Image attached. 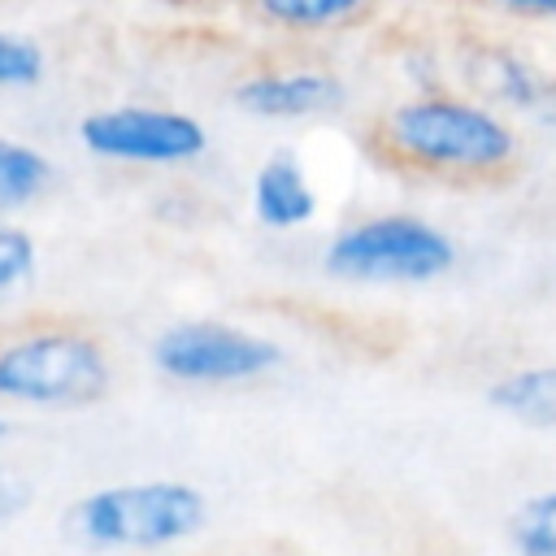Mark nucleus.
Segmentation results:
<instances>
[{
  "label": "nucleus",
  "instance_id": "nucleus-15",
  "mask_svg": "<svg viewBox=\"0 0 556 556\" xmlns=\"http://www.w3.org/2000/svg\"><path fill=\"white\" fill-rule=\"evenodd\" d=\"M39 274V243L26 226L0 222V304L17 291H26Z\"/></svg>",
  "mask_w": 556,
  "mask_h": 556
},
{
  "label": "nucleus",
  "instance_id": "nucleus-4",
  "mask_svg": "<svg viewBox=\"0 0 556 556\" xmlns=\"http://www.w3.org/2000/svg\"><path fill=\"white\" fill-rule=\"evenodd\" d=\"M456 265V243L426 217L378 213L343 226L326 252L321 269L339 282H434Z\"/></svg>",
  "mask_w": 556,
  "mask_h": 556
},
{
  "label": "nucleus",
  "instance_id": "nucleus-16",
  "mask_svg": "<svg viewBox=\"0 0 556 556\" xmlns=\"http://www.w3.org/2000/svg\"><path fill=\"white\" fill-rule=\"evenodd\" d=\"M30 500H35L30 478H26L22 469H13L9 460H0V530L13 526V521L30 508Z\"/></svg>",
  "mask_w": 556,
  "mask_h": 556
},
{
  "label": "nucleus",
  "instance_id": "nucleus-7",
  "mask_svg": "<svg viewBox=\"0 0 556 556\" xmlns=\"http://www.w3.org/2000/svg\"><path fill=\"white\" fill-rule=\"evenodd\" d=\"M348 100V87L339 74L321 65H282V70H256L235 83V104L256 122H304L326 117Z\"/></svg>",
  "mask_w": 556,
  "mask_h": 556
},
{
  "label": "nucleus",
  "instance_id": "nucleus-14",
  "mask_svg": "<svg viewBox=\"0 0 556 556\" xmlns=\"http://www.w3.org/2000/svg\"><path fill=\"white\" fill-rule=\"evenodd\" d=\"M48 74V52L39 39L0 26V91H30Z\"/></svg>",
  "mask_w": 556,
  "mask_h": 556
},
{
  "label": "nucleus",
  "instance_id": "nucleus-9",
  "mask_svg": "<svg viewBox=\"0 0 556 556\" xmlns=\"http://www.w3.org/2000/svg\"><path fill=\"white\" fill-rule=\"evenodd\" d=\"M317 187L295 152H269L252 174V217L269 230H300L317 217Z\"/></svg>",
  "mask_w": 556,
  "mask_h": 556
},
{
  "label": "nucleus",
  "instance_id": "nucleus-17",
  "mask_svg": "<svg viewBox=\"0 0 556 556\" xmlns=\"http://www.w3.org/2000/svg\"><path fill=\"white\" fill-rule=\"evenodd\" d=\"M504 17L534 22V26H556V0H482Z\"/></svg>",
  "mask_w": 556,
  "mask_h": 556
},
{
  "label": "nucleus",
  "instance_id": "nucleus-12",
  "mask_svg": "<svg viewBox=\"0 0 556 556\" xmlns=\"http://www.w3.org/2000/svg\"><path fill=\"white\" fill-rule=\"evenodd\" d=\"M56 182V165L43 148L0 135V222H13L30 204H39Z\"/></svg>",
  "mask_w": 556,
  "mask_h": 556
},
{
  "label": "nucleus",
  "instance_id": "nucleus-20",
  "mask_svg": "<svg viewBox=\"0 0 556 556\" xmlns=\"http://www.w3.org/2000/svg\"><path fill=\"white\" fill-rule=\"evenodd\" d=\"M552 126H556V109H552Z\"/></svg>",
  "mask_w": 556,
  "mask_h": 556
},
{
  "label": "nucleus",
  "instance_id": "nucleus-5",
  "mask_svg": "<svg viewBox=\"0 0 556 556\" xmlns=\"http://www.w3.org/2000/svg\"><path fill=\"white\" fill-rule=\"evenodd\" d=\"M78 143L109 165L178 169L208 152V130L187 109L165 104H109L78 117Z\"/></svg>",
  "mask_w": 556,
  "mask_h": 556
},
{
  "label": "nucleus",
  "instance_id": "nucleus-2",
  "mask_svg": "<svg viewBox=\"0 0 556 556\" xmlns=\"http://www.w3.org/2000/svg\"><path fill=\"white\" fill-rule=\"evenodd\" d=\"M208 526V500L187 478L109 482L65 508V534L91 552H165Z\"/></svg>",
  "mask_w": 556,
  "mask_h": 556
},
{
  "label": "nucleus",
  "instance_id": "nucleus-1",
  "mask_svg": "<svg viewBox=\"0 0 556 556\" xmlns=\"http://www.w3.org/2000/svg\"><path fill=\"white\" fill-rule=\"evenodd\" d=\"M378 143L391 161L439 178H495L517 161L513 122L478 96L443 87L391 104L378 122Z\"/></svg>",
  "mask_w": 556,
  "mask_h": 556
},
{
  "label": "nucleus",
  "instance_id": "nucleus-13",
  "mask_svg": "<svg viewBox=\"0 0 556 556\" xmlns=\"http://www.w3.org/2000/svg\"><path fill=\"white\" fill-rule=\"evenodd\" d=\"M504 530L517 556H556V486L526 495L508 513Z\"/></svg>",
  "mask_w": 556,
  "mask_h": 556
},
{
  "label": "nucleus",
  "instance_id": "nucleus-8",
  "mask_svg": "<svg viewBox=\"0 0 556 556\" xmlns=\"http://www.w3.org/2000/svg\"><path fill=\"white\" fill-rule=\"evenodd\" d=\"M469 83L478 100L500 113L504 109L513 113L556 109V78L508 43H478L469 52Z\"/></svg>",
  "mask_w": 556,
  "mask_h": 556
},
{
  "label": "nucleus",
  "instance_id": "nucleus-10",
  "mask_svg": "<svg viewBox=\"0 0 556 556\" xmlns=\"http://www.w3.org/2000/svg\"><path fill=\"white\" fill-rule=\"evenodd\" d=\"M378 9V0H252L248 13L278 35H300V39H317V35H339L352 26H365L369 13Z\"/></svg>",
  "mask_w": 556,
  "mask_h": 556
},
{
  "label": "nucleus",
  "instance_id": "nucleus-18",
  "mask_svg": "<svg viewBox=\"0 0 556 556\" xmlns=\"http://www.w3.org/2000/svg\"><path fill=\"white\" fill-rule=\"evenodd\" d=\"M169 13H230V9H248L252 0H152Z\"/></svg>",
  "mask_w": 556,
  "mask_h": 556
},
{
  "label": "nucleus",
  "instance_id": "nucleus-3",
  "mask_svg": "<svg viewBox=\"0 0 556 556\" xmlns=\"http://www.w3.org/2000/svg\"><path fill=\"white\" fill-rule=\"evenodd\" d=\"M113 387L104 343L78 326H22L0 339V408L70 413Z\"/></svg>",
  "mask_w": 556,
  "mask_h": 556
},
{
  "label": "nucleus",
  "instance_id": "nucleus-11",
  "mask_svg": "<svg viewBox=\"0 0 556 556\" xmlns=\"http://www.w3.org/2000/svg\"><path fill=\"white\" fill-rule=\"evenodd\" d=\"M486 404L495 413H504L508 421H521L534 430H556V361L500 374L486 387Z\"/></svg>",
  "mask_w": 556,
  "mask_h": 556
},
{
  "label": "nucleus",
  "instance_id": "nucleus-6",
  "mask_svg": "<svg viewBox=\"0 0 556 556\" xmlns=\"http://www.w3.org/2000/svg\"><path fill=\"white\" fill-rule=\"evenodd\" d=\"M152 369L182 387H230L265 378L282 365V348L256 330L230 321H174L152 348Z\"/></svg>",
  "mask_w": 556,
  "mask_h": 556
},
{
  "label": "nucleus",
  "instance_id": "nucleus-19",
  "mask_svg": "<svg viewBox=\"0 0 556 556\" xmlns=\"http://www.w3.org/2000/svg\"><path fill=\"white\" fill-rule=\"evenodd\" d=\"M9 430H13V426H9V417H4V413H0V443H4V439H9Z\"/></svg>",
  "mask_w": 556,
  "mask_h": 556
}]
</instances>
